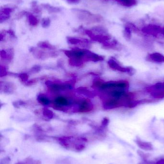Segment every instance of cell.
Segmentation results:
<instances>
[{
	"mask_svg": "<svg viewBox=\"0 0 164 164\" xmlns=\"http://www.w3.org/2000/svg\"><path fill=\"white\" fill-rule=\"evenodd\" d=\"M103 58L102 56H100L99 55L96 54L94 52L89 51L88 50H86L85 55L83 58V61L86 62L92 61L94 62L103 61Z\"/></svg>",
	"mask_w": 164,
	"mask_h": 164,
	"instance_id": "obj_4",
	"label": "cell"
},
{
	"mask_svg": "<svg viewBox=\"0 0 164 164\" xmlns=\"http://www.w3.org/2000/svg\"><path fill=\"white\" fill-rule=\"evenodd\" d=\"M41 162L40 161L35 160L31 158H28L25 161L19 162L16 164H40Z\"/></svg>",
	"mask_w": 164,
	"mask_h": 164,
	"instance_id": "obj_19",
	"label": "cell"
},
{
	"mask_svg": "<svg viewBox=\"0 0 164 164\" xmlns=\"http://www.w3.org/2000/svg\"><path fill=\"white\" fill-rule=\"evenodd\" d=\"M77 91L79 93L83 94L88 97H93L95 96L94 93L88 90L86 88H79L77 89Z\"/></svg>",
	"mask_w": 164,
	"mask_h": 164,
	"instance_id": "obj_11",
	"label": "cell"
},
{
	"mask_svg": "<svg viewBox=\"0 0 164 164\" xmlns=\"http://www.w3.org/2000/svg\"><path fill=\"white\" fill-rule=\"evenodd\" d=\"M31 5L32 8V10H33V12L35 13H39L41 12V9H40V8L38 6H37V1H33L31 3Z\"/></svg>",
	"mask_w": 164,
	"mask_h": 164,
	"instance_id": "obj_22",
	"label": "cell"
},
{
	"mask_svg": "<svg viewBox=\"0 0 164 164\" xmlns=\"http://www.w3.org/2000/svg\"><path fill=\"white\" fill-rule=\"evenodd\" d=\"M37 80L36 79H33V80L27 82V83H26V85H32L33 84H35L36 82H37Z\"/></svg>",
	"mask_w": 164,
	"mask_h": 164,
	"instance_id": "obj_28",
	"label": "cell"
},
{
	"mask_svg": "<svg viewBox=\"0 0 164 164\" xmlns=\"http://www.w3.org/2000/svg\"><path fill=\"white\" fill-rule=\"evenodd\" d=\"M12 51L10 52L9 53L6 52L5 50H1V58L4 59H7V60H11L12 59Z\"/></svg>",
	"mask_w": 164,
	"mask_h": 164,
	"instance_id": "obj_20",
	"label": "cell"
},
{
	"mask_svg": "<svg viewBox=\"0 0 164 164\" xmlns=\"http://www.w3.org/2000/svg\"><path fill=\"white\" fill-rule=\"evenodd\" d=\"M150 57L152 61L154 62H164V56L162 55H161L160 54L157 53L152 54L150 56Z\"/></svg>",
	"mask_w": 164,
	"mask_h": 164,
	"instance_id": "obj_16",
	"label": "cell"
},
{
	"mask_svg": "<svg viewBox=\"0 0 164 164\" xmlns=\"http://www.w3.org/2000/svg\"><path fill=\"white\" fill-rule=\"evenodd\" d=\"M40 69H41V67L40 66H34L31 69V72L32 73H38L40 71Z\"/></svg>",
	"mask_w": 164,
	"mask_h": 164,
	"instance_id": "obj_26",
	"label": "cell"
},
{
	"mask_svg": "<svg viewBox=\"0 0 164 164\" xmlns=\"http://www.w3.org/2000/svg\"><path fill=\"white\" fill-rule=\"evenodd\" d=\"M27 16L28 18V23L31 26H36L39 23L38 19L32 14L28 13L27 14Z\"/></svg>",
	"mask_w": 164,
	"mask_h": 164,
	"instance_id": "obj_15",
	"label": "cell"
},
{
	"mask_svg": "<svg viewBox=\"0 0 164 164\" xmlns=\"http://www.w3.org/2000/svg\"><path fill=\"white\" fill-rule=\"evenodd\" d=\"M13 9L9 7L3 8L1 9L0 22L2 23L6 20L8 19L10 16V14L13 12Z\"/></svg>",
	"mask_w": 164,
	"mask_h": 164,
	"instance_id": "obj_5",
	"label": "cell"
},
{
	"mask_svg": "<svg viewBox=\"0 0 164 164\" xmlns=\"http://www.w3.org/2000/svg\"><path fill=\"white\" fill-rule=\"evenodd\" d=\"M8 73V72L6 68L4 66L1 65V76L3 77L7 76Z\"/></svg>",
	"mask_w": 164,
	"mask_h": 164,
	"instance_id": "obj_25",
	"label": "cell"
},
{
	"mask_svg": "<svg viewBox=\"0 0 164 164\" xmlns=\"http://www.w3.org/2000/svg\"><path fill=\"white\" fill-rule=\"evenodd\" d=\"M19 78L21 79V80L23 82L27 83L28 80V74L25 73H20L18 75Z\"/></svg>",
	"mask_w": 164,
	"mask_h": 164,
	"instance_id": "obj_23",
	"label": "cell"
},
{
	"mask_svg": "<svg viewBox=\"0 0 164 164\" xmlns=\"http://www.w3.org/2000/svg\"><path fill=\"white\" fill-rule=\"evenodd\" d=\"M41 6L46 10H47L49 13H57L60 12L61 11L59 8L54 7L50 5L49 4H41Z\"/></svg>",
	"mask_w": 164,
	"mask_h": 164,
	"instance_id": "obj_9",
	"label": "cell"
},
{
	"mask_svg": "<svg viewBox=\"0 0 164 164\" xmlns=\"http://www.w3.org/2000/svg\"><path fill=\"white\" fill-rule=\"evenodd\" d=\"M13 105L16 108H19L21 106L25 105L26 103L22 101H15L13 103Z\"/></svg>",
	"mask_w": 164,
	"mask_h": 164,
	"instance_id": "obj_24",
	"label": "cell"
},
{
	"mask_svg": "<svg viewBox=\"0 0 164 164\" xmlns=\"http://www.w3.org/2000/svg\"><path fill=\"white\" fill-rule=\"evenodd\" d=\"M108 65L111 68H112L113 69L117 70H121V71H125L126 70H124L123 67H121V66L118 65V62H116L113 59H110L108 61Z\"/></svg>",
	"mask_w": 164,
	"mask_h": 164,
	"instance_id": "obj_12",
	"label": "cell"
},
{
	"mask_svg": "<svg viewBox=\"0 0 164 164\" xmlns=\"http://www.w3.org/2000/svg\"><path fill=\"white\" fill-rule=\"evenodd\" d=\"M28 13L26 12L25 11H22V12H21L18 13V15H17V18L19 19V18H22L23 16H24L26 14H28Z\"/></svg>",
	"mask_w": 164,
	"mask_h": 164,
	"instance_id": "obj_27",
	"label": "cell"
},
{
	"mask_svg": "<svg viewBox=\"0 0 164 164\" xmlns=\"http://www.w3.org/2000/svg\"><path fill=\"white\" fill-rule=\"evenodd\" d=\"M37 100L40 103L43 105L47 106L51 103V101L44 94H40L37 97Z\"/></svg>",
	"mask_w": 164,
	"mask_h": 164,
	"instance_id": "obj_10",
	"label": "cell"
},
{
	"mask_svg": "<svg viewBox=\"0 0 164 164\" xmlns=\"http://www.w3.org/2000/svg\"><path fill=\"white\" fill-rule=\"evenodd\" d=\"M79 108L78 111L81 113H87L90 112L93 109V106L89 99H84L78 102Z\"/></svg>",
	"mask_w": 164,
	"mask_h": 164,
	"instance_id": "obj_3",
	"label": "cell"
},
{
	"mask_svg": "<svg viewBox=\"0 0 164 164\" xmlns=\"http://www.w3.org/2000/svg\"><path fill=\"white\" fill-rule=\"evenodd\" d=\"M69 65L76 67H80L83 65V61L77 58L69 59Z\"/></svg>",
	"mask_w": 164,
	"mask_h": 164,
	"instance_id": "obj_14",
	"label": "cell"
},
{
	"mask_svg": "<svg viewBox=\"0 0 164 164\" xmlns=\"http://www.w3.org/2000/svg\"><path fill=\"white\" fill-rule=\"evenodd\" d=\"M67 1H71V2H76L78 0H67Z\"/></svg>",
	"mask_w": 164,
	"mask_h": 164,
	"instance_id": "obj_32",
	"label": "cell"
},
{
	"mask_svg": "<svg viewBox=\"0 0 164 164\" xmlns=\"http://www.w3.org/2000/svg\"><path fill=\"white\" fill-rule=\"evenodd\" d=\"M51 24V20L49 18H45L43 19L41 22V25L43 28H47Z\"/></svg>",
	"mask_w": 164,
	"mask_h": 164,
	"instance_id": "obj_21",
	"label": "cell"
},
{
	"mask_svg": "<svg viewBox=\"0 0 164 164\" xmlns=\"http://www.w3.org/2000/svg\"><path fill=\"white\" fill-rule=\"evenodd\" d=\"M74 81L72 80L71 82H69L67 83L60 84V83H55L54 82L51 81H47L46 82L45 85L48 86V88L50 90L54 92H57V91L71 89L73 86V83H75L74 82Z\"/></svg>",
	"mask_w": 164,
	"mask_h": 164,
	"instance_id": "obj_1",
	"label": "cell"
},
{
	"mask_svg": "<svg viewBox=\"0 0 164 164\" xmlns=\"http://www.w3.org/2000/svg\"><path fill=\"white\" fill-rule=\"evenodd\" d=\"M74 11H75L77 13V16L79 19L82 20V21H88L90 22L91 21H97L98 18H92L93 16H94V15H92L91 13L88 11L85 10H79V9H74Z\"/></svg>",
	"mask_w": 164,
	"mask_h": 164,
	"instance_id": "obj_2",
	"label": "cell"
},
{
	"mask_svg": "<svg viewBox=\"0 0 164 164\" xmlns=\"http://www.w3.org/2000/svg\"><path fill=\"white\" fill-rule=\"evenodd\" d=\"M1 90L5 93H12L15 90V85L10 83H4V86L1 85Z\"/></svg>",
	"mask_w": 164,
	"mask_h": 164,
	"instance_id": "obj_8",
	"label": "cell"
},
{
	"mask_svg": "<svg viewBox=\"0 0 164 164\" xmlns=\"http://www.w3.org/2000/svg\"><path fill=\"white\" fill-rule=\"evenodd\" d=\"M157 164H164V160H159V161L157 162Z\"/></svg>",
	"mask_w": 164,
	"mask_h": 164,
	"instance_id": "obj_31",
	"label": "cell"
},
{
	"mask_svg": "<svg viewBox=\"0 0 164 164\" xmlns=\"http://www.w3.org/2000/svg\"><path fill=\"white\" fill-rule=\"evenodd\" d=\"M54 104L64 107V106H68L70 104V103L69 100L66 97L58 96L55 99Z\"/></svg>",
	"mask_w": 164,
	"mask_h": 164,
	"instance_id": "obj_7",
	"label": "cell"
},
{
	"mask_svg": "<svg viewBox=\"0 0 164 164\" xmlns=\"http://www.w3.org/2000/svg\"><path fill=\"white\" fill-rule=\"evenodd\" d=\"M7 33H8L9 34V35L10 36H12V37H13V38H15L16 37V35H15V32L13 31L12 30H11V29H9V30H8L7 31Z\"/></svg>",
	"mask_w": 164,
	"mask_h": 164,
	"instance_id": "obj_29",
	"label": "cell"
},
{
	"mask_svg": "<svg viewBox=\"0 0 164 164\" xmlns=\"http://www.w3.org/2000/svg\"><path fill=\"white\" fill-rule=\"evenodd\" d=\"M108 123V119L106 118H105L102 122V125L103 127H106L107 126Z\"/></svg>",
	"mask_w": 164,
	"mask_h": 164,
	"instance_id": "obj_30",
	"label": "cell"
},
{
	"mask_svg": "<svg viewBox=\"0 0 164 164\" xmlns=\"http://www.w3.org/2000/svg\"><path fill=\"white\" fill-rule=\"evenodd\" d=\"M43 113L44 117L49 119H51L54 116L53 112L51 110H50L48 108H44L43 109Z\"/></svg>",
	"mask_w": 164,
	"mask_h": 164,
	"instance_id": "obj_18",
	"label": "cell"
},
{
	"mask_svg": "<svg viewBox=\"0 0 164 164\" xmlns=\"http://www.w3.org/2000/svg\"><path fill=\"white\" fill-rule=\"evenodd\" d=\"M67 40L69 43L71 44H78L80 43L86 44L89 42L87 40H82L77 38H72V37H67Z\"/></svg>",
	"mask_w": 164,
	"mask_h": 164,
	"instance_id": "obj_13",
	"label": "cell"
},
{
	"mask_svg": "<svg viewBox=\"0 0 164 164\" xmlns=\"http://www.w3.org/2000/svg\"><path fill=\"white\" fill-rule=\"evenodd\" d=\"M135 142L140 148L145 151H151L153 149V145L151 142L142 141L140 139H137Z\"/></svg>",
	"mask_w": 164,
	"mask_h": 164,
	"instance_id": "obj_6",
	"label": "cell"
},
{
	"mask_svg": "<svg viewBox=\"0 0 164 164\" xmlns=\"http://www.w3.org/2000/svg\"><path fill=\"white\" fill-rule=\"evenodd\" d=\"M38 46L43 49H50V50H54L55 49L54 46L51 45L48 42H40L38 43Z\"/></svg>",
	"mask_w": 164,
	"mask_h": 164,
	"instance_id": "obj_17",
	"label": "cell"
}]
</instances>
